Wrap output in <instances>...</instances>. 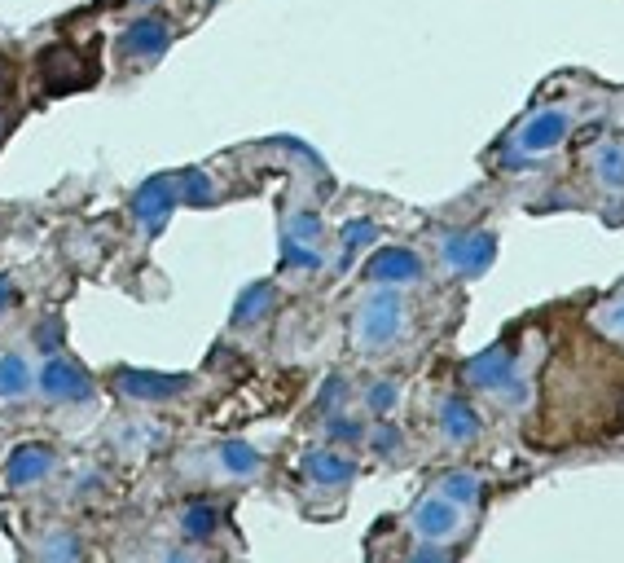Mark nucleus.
<instances>
[{"label": "nucleus", "instance_id": "nucleus-1", "mask_svg": "<svg viewBox=\"0 0 624 563\" xmlns=\"http://www.w3.org/2000/svg\"><path fill=\"white\" fill-rule=\"evenodd\" d=\"M572 128H576V110H567V106H541V110H532L523 124L506 137V159H541V154H550V150H559L567 137H572Z\"/></svg>", "mask_w": 624, "mask_h": 563}, {"label": "nucleus", "instance_id": "nucleus-2", "mask_svg": "<svg viewBox=\"0 0 624 563\" xmlns=\"http://www.w3.org/2000/svg\"><path fill=\"white\" fill-rule=\"evenodd\" d=\"M400 326H405V300H400V286H374L361 300L352 317V335L365 352H378L387 344H396Z\"/></svg>", "mask_w": 624, "mask_h": 563}, {"label": "nucleus", "instance_id": "nucleus-3", "mask_svg": "<svg viewBox=\"0 0 624 563\" xmlns=\"http://www.w3.org/2000/svg\"><path fill=\"white\" fill-rule=\"evenodd\" d=\"M409 528H414L418 542H449V537H458L466 528V506L449 502L444 493L431 489L427 498L409 511Z\"/></svg>", "mask_w": 624, "mask_h": 563}, {"label": "nucleus", "instance_id": "nucleus-4", "mask_svg": "<svg viewBox=\"0 0 624 563\" xmlns=\"http://www.w3.org/2000/svg\"><path fill=\"white\" fill-rule=\"evenodd\" d=\"M493 251H497V238L475 229V234H444L440 238V260L444 269H453L458 278H479V273L493 264Z\"/></svg>", "mask_w": 624, "mask_h": 563}, {"label": "nucleus", "instance_id": "nucleus-5", "mask_svg": "<svg viewBox=\"0 0 624 563\" xmlns=\"http://www.w3.org/2000/svg\"><path fill=\"white\" fill-rule=\"evenodd\" d=\"M466 383H471L475 392H488L493 396L501 383H510L519 374V344L515 339H501V344H493V348H484L479 357H471L466 361Z\"/></svg>", "mask_w": 624, "mask_h": 563}, {"label": "nucleus", "instance_id": "nucleus-6", "mask_svg": "<svg viewBox=\"0 0 624 563\" xmlns=\"http://www.w3.org/2000/svg\"><path fill=\"white\" fill-rule=\"evenodd\" d=\"M40 75H44V88L49 93H75L93 80V62L80 58L71 44H49L40 53Z\"/></svg>", "mask_w": 624, "mask_h": 563}, {"label": "nucleus", "instance_id": "nucleus-7", "mask_svg": "<svg viewBox=\"0 0 624 563\" xmlns=\"http://www.w3.org/2000/svg\"><path fill=\"white\" fill-rule=\"evenodd\" d=\"M40 392L49 401H88L93 396V379L80 366H71L66 357H49L40 370Z\"/></svg>", "mask_w": 624, "mask_h": 563}, {"label": "nucleus", "instance_id": "nucleus-8", "mask_svg": "<svg viewBox=\"0 0 624 563\" xmlns=\"http://www.w3.org/2000/svg\"><path fill=\"white\" fill-rule=\"evenodd\" d=\"M189 379L185 374H150V370H119L115 374V392L128 401H167V396L185 392Z\"/></svg>", "mask_w": 624, "mask_h": 563}, {"label": "nucleus", "instance_id": "nucleus-9", "mask_svg": "<svg viewBox=\"0 0 624 563\" xmlns=\"http://www.w3.org/2000/svg\"><path fill=\"white\" fill-rule=\"evenodd\" d=\"M365 278L374 286H409L422 278V260L409 247H383L365 264Z\"/></svg>", "mask_w": 624, "mask_h": 563}, {"label": "nucleus", "instance_id": "nucleus-10", "mask_svg": "<svg viewBox=\"0 0 624 563\" xmlns=\"http://www.w3.org/2000/svg\"><path fill=\"white\" fill-rule=\"evenodd\" d=\"M176 194H181V190H176L172 176H150V181L137 190V198H132V212H137V220L150 229V234H159L163 220L172 216Z\"/></svg>", "mask_w": 624, "mask_h": 563}, {"label": "nucleus", "instance_id": "nucleus-11", "mask_svg": "<svg viewBox=\"0 0 624 563\" xmlns=\"http://www.w3.org/2000/svg\"><path fill=\"white\" fill-rule=\"evenodd\" d=\"M436 427H440V436L449 440L453 449H462V445H471V440H479V427H484V423H479V414L471 410L466 396H444Z\"/></svg>", "mask_w": 624, "mask_h": 563}, {"label": "nucleus", "instance_id": "nucleus-12", "mask_svg": "<svg viewBox=\"0 0 624 563\" xmlns=\"http://www.w3.org/2000/svg\"><path fill=\"white\" fill-rule=\"evenodd\" d=\"M304 476L312 484H326V489H339L356 476V462L348 454H334V449H312L304 458Z\"/></svg>", "mask_w": 624, "mask_h": 563}, {"label": "nucleus", "instance_id": "nucleus-13", "mask_svg": "<svg viewBox=\"0 0 624 563\" xmlns=\"http://www.w3.org/2000/svg\"><path fill=\"white\" fill-rule=\"evenodd\" d=\"M589 168H594L598 185L607 194H624V141L620 137H603L589 154Z\"/></svg>", "mask_w": 624, "mask_h": 563}, {"label": "nucleus", "instance_id": "nucleus-14", "mask_svg": "<svg viewBox=\"0 0 624 563\" xmlns=\"http://www.w3.org/2000/svg\"><path fill=\"white\" fill-rule=\"evenodd\" d=\"M167 40H172V31H167L163 18H137L124 31V53L128 58H159L167 49Z\"/></svg>", "mask_w": 624, "mask_h": 563}, {"label": "nucleus", "instance_id": "nucleus-15", "mask_svg": "<svg viewBox=\"0 0 624 563\" xmlns=\"http://www.w3.org/2000/svg\"><path fill=\"white\" fill-rule=\"evenodd\" d=\"M49 467H53V449H44V445H18L14 454H9L5 476H9V484L27 489V484H36V480L49 476Z\"/></svg>", "mask_w": 624, "mask_h": 563}, {"label": "nucleus", "instance_id": "nucleus-16", "mask_svg": "<svg viewBox=\"0 0 624 563\" xmlns=\"http://www.w3.org/2000/svg\"><path fill=\"white\" fill-rule=\"evenodd\" d=\"M436 493H444L449 502L466 506V511H475L479 498H484V480H479L475 471H466V467H453V471H444V476L436 480Z\"/></svg>", "mask_w": 624, "mask_h": 563}, {"label": "nucleus", "instance_id": "nucleus-17", "mask_svg": "<svg viewBox=\"0 0 624 563\" xmlns=\"http://www.w3.org/2000/svg\"><path fill=\"white\" fill-rule=\"evenodd\" d=\"M269 308H273V286L255 282L242 291V300L233 304V326H255L260 317H269Z\"/></svg>", "mask_w": 624, "mask_h": 563}, {"label": "nucleus", "instance_id": "nucleus-18", "mask_svg": "<svg viewBox=\"0 0 624 563\" xmlns=\"http://www.w3.org/2000/svg\"><path fill=\"white\" fill-rule=\"evenodd\" d=\"M220 467H225L229 471V476H260V467H264V462H260V454H255V449L251 445H242V440H225V445H220Z\"/></svg>", "mask_w": 624, "mask_h": 563}, {"label": "nucleus", "instance_id": "nucleus-19", "mask_svg": "<svg viewBox=\"0 0 624 563\" xmlns=\"http://www.w3.org/2000/svg\"><path fill=\"white\" fill-rule=\"evenodd\" d=\"M216 524H220V511L211 502H194L181 511V533L189 542H207V537L216 533Z\"/></svg>", "mask_w": 624, "mask_h": 563}, {"label": "nucleus", "instance_id": "nucleus-20", "mask_svg": "<svg viewBox=\"0 0 624 563\" xmlns=\"http://www.w3.org/2000/svg\"><path fill=\"white\" fill-rule=\"evenodd\" d=\"M31 388V370L22 357H0V396H22Z\"/></svg>", "mask_w": 624, "mask_h": 563}, {"label": "nucleus", "instance_id": "nucleus-21", "mask_svg": "<svg viewBox=\"0 0 624 563\" xmlns=\"http://www.w3.org/2000/svg\"><path fill=\"white\" fill-rule=\"evenodd\" d=\"M594 326L603 330V335H611L616 344H624V295H616V300H607L603 308L594 313Z\"/></svg>", "mask_w": 624, "mask_h": 563}, {"label": "nucleus", "instance_id": "nucleus-22", "mask_svg": "<svg viewBox=\"0 0 624 563\" xmlns=\"http://www.w3.org/2000/svg\"><path fill=\"white\" fill-rule=\"evenodd\" d=\"M396 401H400L396 379H378V383H370V392H365V405H370V414H392Z\"/></svg>", "mask_w": 624, "mask_h": 563}, {"label": "nucleus", "instance_id": "nucleus-23", "mask_svg": "<svg viewBox=\"0 0 624 563\" xmlns=\"http://www.w3.org/2000/svg\"><path fill=\"white\" fill-rule=\"evenodd\" d=\"M176 190H181V198H185V203H194V207H203L211 198V185H207L203 172H185L181 181H176Z\"/></svg>", "mask_w": 624, "mask_h": 563}, {"label": "nucleus", "instance_id": "nucleus-24", "mask_svg": "<svg viewBox=\"0 0 624 563\" xmlns=\"http://www.w3.org/2000/svg\"><path fill=\"white\" fill-rule=\"evenodd\" d=\"M286 264H295V269H317L321 256H317V251H308V242L286 238Z\"/></svg>", "mask_w": 624, "mask_h": 563}, {"label": "nucleus", "instance_id": "nucleus-25", "mask_svg": "<svg viewBox=\"0 0 624 563\" xmlns=\"http://www.w3.org/2000/svg\"><path fill=\"white\" fill-rule=\"evenodd\" d=\"M343 242H348V256H352L356 247L374 242V225H370V220H352V225H343Z\"/></svg>", "mask_w": 624, "mask_h": 563}, {"label": "nucleus", "instance_id": "nucleus-26", "mask_svg": "<svg viewBox=\"0 0 624 563\" xmlns=\"http://www.w3.org/2000/svg\"><path fill=\"white\" fill-rule=\"evenodd\" d=\"M374 449H378V454H396V449H400V432H396L392 423H383L374 432Z\"/></svg>", "mask_w": 624, "mask_h": 563}, {"label": "nucleus", "instance_id": "nucleus-27", "mask_svg": "<svg viewBox=\"0 0 624 563\" xmlns=\"http://www.w3.org/2000/svg\"><path fill=\"white\" fill-rule=\"evenodd\" d=\"M317 234H321V220H317V216H308V212L299 216V220H295V229H291V238H299V242H308V238H317Z\"/></svg>", "mask_w": 624, "mask_h": 563}, {"label": "nucleus", "instance_id": "nucleus-28", "mask_svg": "<svg viewBox=\"0 0 624 563\" xmlns=\"http://www.w3.org/2000/svg\"><path fill=\"white\" fill-rule=\"evenodd\" d=\"M330 436H334V440H361V423H352V418H334V423H330Z\"/></svg>", "mask_w": 624, "mask_h": 563}, {"label": "nucleus", "instance_id": "nucleus-29", "mask_svg": "<svg viewBox=\"0 0 624 563\" xmlns=\"http://www.w3.org/2000/svg\"><path fill=\"white\" fill-rule=\"evenodd\" d=\"M9 93H14V66L0 58V106L9 102Z\"/></svg>", "mask_w": 624, "mask_h": 563}, {"label": "nucleus", "instance_id": "nucleus-30", "mask_svg": "<svg viewBox=\"0 0 624 563\" xmlns=\"http://www.w3.org/2000/svg\"><path fill=\"white\" fill-rule=\"evenodd\" d=\"M5 304H9V278L0 273V308H5Z\"/></svg>", "mask_w": 624, "mask_h": 563}]
</instances>
